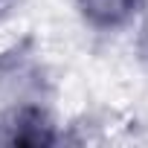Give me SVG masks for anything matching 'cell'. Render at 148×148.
<instances>
[{
    "instance_id": "obj_2",
    "label": "cell",
    "mask_w": 148,
    "mask_h": 148,
    "mask_svg": "<svg viewBox=\"0 0 148 148\" xmlns=\"http://www.w3.org/2000/svg\"><path fill=\"white\" fill-rule=\"evenodd\" d=\"M73 3L87 26L99 32H116L139 18L148 0H73Z\"/></svg>"
},
{
    "instance_id": "obj_1",
    "label": "cell",
    "mask_w": 148,
    "mask_h": 148,
    "mask_svg": "<svg viewBox=\"0 0 148 148\" xmlns=\"http://www.w3.org/2000/svg\"><path fill=\"white\" fill-rule=\"evenodd\" d=\"M61 131L41 102H15L0 119V142L9 145H55Z\"/></svg>"
}]
</instances>
